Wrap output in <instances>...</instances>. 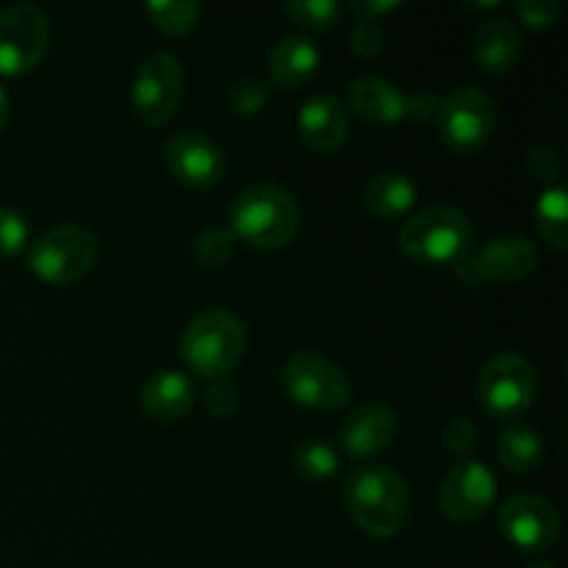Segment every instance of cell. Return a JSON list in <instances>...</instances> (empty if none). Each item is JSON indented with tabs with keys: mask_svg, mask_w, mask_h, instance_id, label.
<instances>
[{
	"mask_svg": "<svg viewBox=\"0 0 568 568\" xmlns=\"http://www.w3.org/2000/svg\"><path fill=\"white\" fill-rule=\"evenodd\" d=\"M344 503L355 525L372 538H394L410 516L408 483L392 466H358L344 483Z\"/></svg>",
	"mask_w": 568,
	"mask_h": 568,
	"instance_id": "obj_1",
	"label": "cell"
},
{
	"mask_svg": "<svg viewBox=\"0 0 568 568\" xmlns=\"http://www.w3.org/2000/svg\"><path fill=\"white\" fill-rule=\"evenodd\" d=\"M303 214L292 194L275 183L250 186L233 200L231 233L236 242L258 250H281L294 242Z\"/></svg>",
	"mask_w": 568,
	"mask_h": 568,
	"instance_id": "obj_2",
	"label": "cell"
},
{
	"mask_svg": "<svg viewBox=\"0 0 568 568\" xmlns=\"http://www.w3.org/2000/svg\"><path fill=\"white\" fill-rule=\"evenodd\" d=\"M247 344L242 320L227 308H205L186 325L181 353L189 369L209 381H222L239 366Z\"/></svg>",
	"mask_w": 568,
	"mask_h": 568,
	"instance_id": "obj_3",
	"label": "cell"
},
{
	"mask_svg": "<svg viewBox=\"0 0 568 568\" xmlns=\"http://www.w3.org/2000/svg\"><path fill=\"white\" fill-rule=\"evenodd\" d=\"M475 231L464 211L453 205H433L405 220L399 247L414 264L453 266L469 255Z\"/></svg>",
	"mask_w": 568,
	"mask_h": 568,
	"instance_id": "obj_4",
	"label": "cell"
},
{
	"mask_svg": "<svg viewBox=\"0 0 568 568\" xmlns=\"http://www.w3.org/2000/svg\"><path fill=\"white\" fill-rule=\"evenodd\" d=\"M100 255V242L89 227L59 225L37 239L28 250V270L50 286H70L89 275Z\"/></svg>",
	"mask_w": 568,
	"mask_h": 568,
	"instance_id": "obj_5",
	"label": "cell"
},
{
	"mask_svg": "<svg viewBox=\"0 0 568 568\" xmlns=\"http://www.w3.org/2000/svg\"><path fill=\"white\" fill-rule=\"evenodd\" d=\"M281 386L292 403L314 410H342L353 397L347 372L314 349L294 353L283 364Z\"/></svg>",
	"mask_w": 568,
	"mask_h": 568,
	"instance_id": "obj_6",
	"label": "cell"
},
{
	"mask_svg": "<svg viewBox=\"0 0 568 568\" xmlns=\"http://www.w3.org/2000/svg\"><path fill=\"white\" fill-rule=\"evenodd\" d=\"M536 388V369L519 353L494 355L477 377V397H480L483 408L494 419L510 422V425L532 408Z\"/></svg>",
	"mask_w": 568,
	"mask_h": 568,
	"instance_id": "obj_7",
	"label": "cell"
},
{
	"mask_svg": "<svg viewBox=\"0 0 568 568\" xmlns=\"http://www.w3.org/2000/svg\"><path fill=\"white\" fill-rule=\"evenodd\" d=\"M497 128V105L483 89L458 87L442 100L438 131L455 155L480 153Z\"/></svg>",
	"mask_w": 568,
	"mask_h": 568,
	"instance_id": "obj_8",
	"label": "cell"
},
{
	"mask_svg": "<svg viewBox=\"0 0 568 568\" xmlns=\"http://www.w3.org/2000/svg\"><path fill=\"white\" fill-rule=\"evenodd\" d=\"M50 48V20L39 6L17 3L0 11V75L37 70Z\"/></svg>",
	"mask_w": 568,
	"mask_h": 568,
	"instance_id": "obj_9",
	"label": "cell"
},
{
	"mask_svg": "<svg viewBox=\"0 0 568 568\" xmlns=\"http://www.w3.org/2000/svg\"><path fill=\"white\" fill-rule=\"evenodd\" d=\"M183 98V70L175 55L153 53L139 64L131 103L144 125H166Z\"/></svg>",
	"mask_w": 568,
	"mask_h": 568,
	"instance_id": "obj_10",
	"label": "cell"
},
{
	"mask_svg": "<svg viewBox=\"0 0 568 568\" xmlns=\"http://www.w3.org/2000/svg\"><path fill=\"white\" fill-rule=\"evenodd\" d=\"M499 530L525 552H547L560 538V514L547 497L516 494L499 508Z\"/></svg>",
	"mask_w": 568,
	"mask_h": 568,
	"instance_id": "obj_11",
	"label": "cell"
},
{
	"mask_svg": "<svg viewBox=\"0 0 568 568\" xmlns=\"http://www.w3.org/2000/svg\"><path fill=\"white\" fill-rule=\"evenodd\" d=\"M497 503V477L483 460H460L444 480L438 508L455 525L480 521Z\"/></svg>",
	"mask_w": 568,
	"mask_h": 568,
	"instance_id": "obj_12",
	"label": "cell"
},
{
	"mask_svg": "<svg viewBox=\"0 0 568 568\" xmlns=\"http://www.w3.org/2000/svg\"><path fill=\"white\" fill-rule=\"evenodd\" d=\"M164 159L172 175L189 189L216 186L227 170L222 148L203 131L172 133L164 144Z\"/></svg>",
	"mask_w": 568,
	"mask_h": 568,
	"instance_id": "obj_13",
	"label": "cell"
},
{
	"mask_svg": "<svg viewBox=\"0 0 568 568\" xmlns=\"http://www.w3.org/2000/svg\"><path fill=\"white\" fill-rule=\"evenodd\" d=\"M538 266V253L527 239L521 236H499L480 247V253L471 258L469 272L477 283L488 286H510L525 277H530Z\"/></svg>",
	"mask_w": 568,
	"mask_h": 568,
	"instance_id": "obj_14",
	"label": "cell"
},
{
	"mask_svg": "<svg viewBox=\"0 0 568 568\" xmlns=\"http://www.w3.org/2000/svg\"><path fill=\"white\" fill-rule=\"evenodd\" d=\"M338 444L353 458H375L397 438V414L386 403H364L338 425Z\"/></svg>",
	"mask_w": 568,
	"mask_h": 568,
	"instance_id": "obj_15",
	"label": "cell"
},
{
	"mask_svg": "<svg viewBox=\"0 0 568 568\" xmlns=\"http://www.w3.org/2000/svg\"><path fill=\"white\" fill-rule=\"evenodd\" d=\"M297 128L303 142L320 153H336L349 136L347 109L333 94H311L297 111Z\"/></svg>",
	"mask_w": 568,
	"mask_h": 568,
	"instance_id": "obj_16",
	"label": "cell"
},
{
	"mask_svg": "<svg viewBox=\"0 0 568 568\" xmlns=\"http://www.w3.org/2000/svg\"><path fill=\"white\" fill-rule=\"evenodd\" d=\"M477 67L488 75H505L514 70L525 55V39L519 28L508 20H488L477 28L475 44H471Z\"/></svg>",
	"mask_w": 568,
	"mask_h": 568,
	"instance_id": "obj_17",
	"label": "cell"
},
{
	"mask_svg": "<svg viewBox=\"0 0 568 568\" xmlns=\"http://www.w3.org/2000/svg\"><path fill=\"white\" fill-rule=\"evenodd\" d=\"M194 405V386L183 372H159L142 386V410L153 422H181Z\"/></svg>",
	"mask_w": 568,
	"mask_h": 568,
	"instance_id": "obj_18",
	"label": "cell"
},
{
	"mask_svg": "<svg viewBox=\"0 0 568 568\" xmlns=\"http://www.w3.org/2000/svg\"><path fill=\"white\" fill-rule=\"evenodd\" d=\"M349 109L375 125H394V122L405 120V109H408V94L399 92L394 83L383 81V78H358L353 87L347 89Z\"/></svg>",
	"mask_w": 568,
	"mask_h": 568,
	"instance_id": "obj_19",
	"label": "cell"
},
{
	"mask_svg": "<svg viewBox=\"0 0 568 568\" xmlns=\"http://www.w3.org/2000/svg\"><path fill=\"white\" fill-rule=\"evenodd\" d=\"M416 200H419V189H416L414 178H408L405 172H377L364 186V209L381 222L405 216L414 209Z\"/></svg>",
	"mask_w": 568,
	"mask_h": 568,
	"instance_id": "obj_20",
	"label": "cell"
},
{
	"mask_svg": "<svg viewBox=\"0 0 568 568\" xmlns=\"http://www.w3.org/2000/svg\"><path fill=\"white\" fill-rule=\"evenodd\" d=\"M322 53L311 39L286 37L275 44L270 55V75L272 83L283 89H300L316 75Z\"/></svg>",
	"mask_w": 568,
	"mask_h": 568,
	"instance_id": "obj_21",
	"label": "cell"
},
{
	"mask_svg": "<svg viewBox=\"0 0 568 568\" xmlns=\"http://www.w3.org/2000/svg\"><path fill=\"white\" fill-rule=\"evenodd\" d=\"M497 458L510 475H532L538 466L544 464V442L532 427L508 425L499 436L497 444Z\"/></svg>",
	"mask_w": 568,
	"mask_h": 568,
	"instance_id": "obj_22",
	"label": "cell"
},
{
	"mask_svg": "<svg viewBox=\"0 0 568 568\" xmlns=\"http://www.w3.org/2000/svg\"><path fill=\"white\" fill-rule=\"evenodd\" d=\"M536 225L538 233L552 244L555 250H566L568 244V194L566 189L549 186L544 189L536 205Z\"/></svg>",
	"mask_w": 568,
	"mask_h": 568,
	"instance_id": "obj_23",
	"label": "cell"
},
{
	"mask_svg": "<svg viewBox=\"0 0 568 568\" xmlns=\"http://www.w3.org/2000/svg\"><path fill=\"white\" fill-rule=\"evenodd\" d=\"M144 14L153 22L155 31L166 37H183L197 26L203 9L194 0H150L144 3Z\"/></svg>",
	"mask_w": 568,
	"mask_h": 568,
	"instance_id": "obj_24",
	"label": "cell"
},
{
	"mask_svg": "<svg viewBox=\"0 0 568 568\" xmlns=\"http://www.w3.org/2000/svg\"><path fill=\"white\" fill-rule=\"evenodd\" d=\"M292 466L303 480L308 483H327L338 475V455L333 453V447H327L325 442H300L292 453Z\"/></svg>",
	"mask_w": 568,
	"mask_h": 568,
	"instance_id": "obj_25",
	"label": "cell"
},
{
	"mask_svg": "<svg viewBox=\"0 0 568 568\" xmlns=\"http://www.w3.org/2000/svg\"><path fill=\"white\" fill-rule=\"evenodd\" d=\"M283 14L300 28L308 31H331L342 22L344 6L336 0H286Z\"/></svg>",
	"mask_w": 568,
	"mask_h": 568,
	"instance_id": "obj_26",
	"label": "cell"
},
{
	"mask_svg": "<svg viewBox=\"0 0 568 568\" xmlns=\"http://www.w3.org/2000/svg\"><path fill=\"white\" fill-rule=\"evenodd\" d=\"M270 94H272V87L264 81V78H255V75L239 78V81L231 87V92H227V111H231L233 116H244V120H247V116L261 114V111L266 109Z\"/></svg>",
	"mask_w": 568,
	"mask_h": 568,
	"instance_id": "obj_27",
	"label": "cell"
},
{
	"mask_svg": "<svg viewBox=\"0 0 568 568\" xmlns=\"http://www.w3.org/2000/svg\"><path fill=\"white\" fill-rule=\"evenodd\" d=\"M192 250L200 264L209 270H222L231 264L233 253H236V236L227 227H205L203 233H197Z\"/></svg>",
	"mask_w": 568,
	"mask_h": 568,
	"instance_id": "obj_28",
	"label": "cell"
},
{
	"mask_svg": "<svg viewBox=\"0 0 568 568\" xmlns=\"http://www.w3.org/2000/svg\"><path fill=\"white\" fill-rule=\"evenodd\" d=\"M31 242V225L14 209H0V255L17 258Z\"/></svg>",
	"mask_w": 568,
	"mask_h": 568,
	"instance_id": "obj_29",
	"label": "cell"
},
{
	"mask_svg": "<svg viewBox=\"0 0 568 568\" xmlns=\"http://www.w3.org/2000/svg\"><path fill=\"white\" fill-rule=\"evenodd\" d=\"M516 14L530 31H549L558 26L564 6L558 0H516Z\"/></svg>",
	"mask_w": 568,
	"mask_h": 568,
	"instance_id": "obj_30",
	"label": "cell"
},
{
	"mask_svg": "<svg viewBox=\"0 0 568 568\" xmlns=\"http://www.w3.org/2000/svg\"><path fill=\"white\" fill-rule=\"evenodd\" d=\"M444 444H447L449 453L458 455L460 460H471V455L480 447V430H477L475 422L466 419V416H455L447 425V430H444Z\"/></svg>",
	"mask_w": 568,
	"mask_h": 568,
	"instance_id": "obj_31",
	"label": "cell"
},
{
	"mask_svg": "<svg viewBox=\"0 0 568 568\" xmlns=\"http://www.w3.org/2000/svg\"><path fill=\"white\" fill-rule=\"evenodd\" d=\"M349 48L364 59H375L386 48V31L377 20H358L349 31Z\"/></svg>",
	"mask_w": 568,
	"mask_h": 568,
	"instance_id": "obj_32",
	"label": "cell"
},
{
	"mask_svg": "<svg viewBox=\"0 0 568 568\" xmlns=\"http://www.w3.org/2000/svg\"><path fill=\"white\" fill-rule=\"evenodd\" d=\"M560 155L555 153L552 148H532L530 155H527V172H530L532 181L541 183L544 189L558 186L560 178Z\"/></svg>",
	"mask_w": 568,
	"mask_h": 568,
	"instance_id": "obj_33",
	"label": "cell"
},
{
	"mask_svg": "<svg viewBox=\"0 0 568 568\" xmlns=\"http://www.w3.org/2000/svg\"><path fill=\"white\" fill-rule=\"evenodd\" d=\"M205 410H209L214 419H231L239 410V392L225 381H214V386L205 394Z\"/></svg>",
	"mask_w": 568,
	"mask_h": 568,
	"instance_id": "obj_34",
	"label": "cell"
},
{
	"mask_svg": "<svg viewBox=\"0 0 568 568\" xmlns=\"http://www.w3.org/2000/svg\"><path fill=\"white\" fill-rule=\"evenodd\" d=\"M438 109H442V100L430 92H414L408 94V109H405V120L422 122V125H430L438 122Z\"/></svg>",
	"mask_w": 568,
	"mask_h": 568,
	"instance_id": "obj_35",
	"label": "cell"
},
{
	"mask_svg": "<svg viewBox=\"0 0 568 568\" xmlns=\"http://www.w3.org/2000/svg\"><path fill=\"white\" fill-rule=\"evenodd\" d=\"M403 6V0H355V3H349V11H355L361 20H377V17L392 14Z\"/></svg>",
	"mask_w": 568,
	"mask_h": 568,
	"instance_id": "obj_36",
	"label": "cell"
},
{
	"mask_svg": "<svg viewBox=\"0 0 568 568\" xmlns=\"http://www.w3.org/2000/svg\"><path fill=\"white\" fill-rule=\"evenodd\" d=\"M9 114H11V100H9V92H6V89L0 87V131H3L6 122H9Z\"/></svg>",
	"mask_w": 568,
	"mask_h": 568,
	"instance_id": "obj_37",
	"label": "cell"
},
{
	"mask_svg": "<svg viewBox=\"0 0 568 568\" xmlns=\"http://www.w3.org/2000/svg\"><path fill=\"white\" fill-rule=\"evenodd\" d=\"M499 0H486V3H466V9H475V11H494L499 9Z\"/></svg>",
	"mask_w": 568,
	"mask_h": 568,
	"instance_id": "obj_38",
	"label": "cell"
},
{
	"mask_svg": "<svg viewBox=\"0 0 568 568\" xmlns=\"http://www.w3.org/2000/svg\"><path fill=\"white\" fill-rule=\"evenodd\" d=\"M527 568H555L552 564H532V566H527Z\"/></svg>",
	"mask_w": 568,
	"mask_h": 568,
	"instance_id": "obj_39",
	"label": "cell"
}]
</instances>
